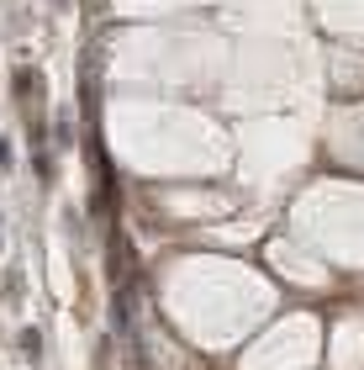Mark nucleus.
<instances>
[{
  "label": "nucleus",
  "instance_id": "obj_1",
  "mask_svg": "<svg viewBox=\"0 0 364 370\" xmlns=\"http://www.w3.org/2000/svg\"><path fill=\"white\" fill-rule=\"evenodd\" d=\"M22 349H27V360H37V355H43V334H37V328H27V334H22Z\"/></svg>",
  "mask_w": 364,
  "mask_h": 370
},
{
  "label": "nucleus",
  "instance_id": "obj_2",
  "mask_svg": "<svg viewBox=\"0 0 364 370\" xmlns=\"http://www.w3.org/2000/svg\"><path fill=\"white\" fill-rule=\"evenodd\" d=\"M11 169V143H0V175Z\"/></svg>",
  "mask_w": 364,
  "mask_h": 370
}]
</instances>
